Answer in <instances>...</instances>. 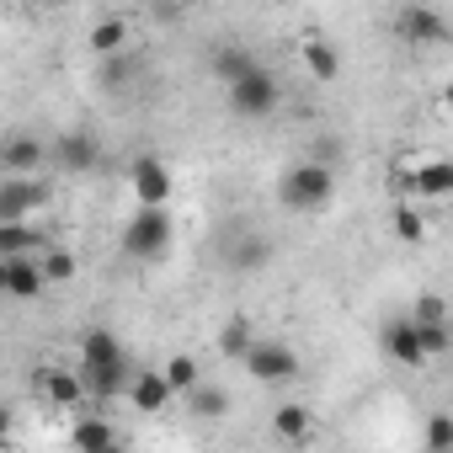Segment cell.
<instances>
[{
	"mask_svg": "<svg viewBox=\"0 0 453 453\" xmlns=\"http://www.w3.org/2000/svg\"><path fill=\"white\" fill-rule=\"evenodd\" d=\"M107 453H123V442H112V448H107Z\"/></svg>",
	"mask_w": 453,
	"mask_h": 453,
	"instance_id": "34",
	"label": "cell"
},
{
	"mask_svg": "<svg viewBox=\"0 0 453 453\" xmlns=\"http://www.w3.org/2000/svg\"><path fill=\"white\" fill-rule=\"evenodd\" d=\"M224 96H230V112L235 118H273L278 112V96H283V86L273 81V70H251V75H241V81H230L224 86Z\"/></svg>",
	"mask_w": 453,
	"mask_h": 453,
	"instance_id": "3",
	"label": "cell"
},
{
	"mask_svg": "<svg viewBox=\"0 0 453 453\" xmlns=\"http://www.w3.org/2000/svg\"><path fill=\"white\" fill-rule=\"evenodd\" d=\"M134 197H139V208H165L171 203V165L155 155H139L134 160Z\"/></svg>",
	"mask_w": 453,
	"mask_h": 453,
	"instance_id": "8",
	"label": "cell"
},
{
	"mask_svg": "<svg viewBox=\"0 0 453 453\" xmlns=\"http://www.w3.org/2000/svg\"><path fill=\"white\" fill-rule=\"evenodd\" d=\"M395 33L405 43H442L448 38V17L437 6H400L395 12Z\"/></svg>",
	"mask_w": 453,
	"mask_h": 453,
	"instance_id": "7",
	"label": "cell"
},
{
	"mask_svg": "<svg viewBox=\"0 0 453 453\" xmlns=\"http://www.w3.org/2000/svg\"><path fill=\"white\" fill-rule=\"evenodd\" d=\"M187 411L197 416V421H224V416H230V395H224V384H197L192 395H187Z\"/></svg>",
	"mask_w": 453,
	"mask_h": 453,
	"instance_id": "22",
	"label": "cell"
},
{
	"mask_svg": "<svg viewBox=\"0 0 453 453\" xmlns=\"http://www.w3.org/2000/svg\"><path fill=\"white\" fill-rule=\"evenodd\" d=\"M70 437H75V448H81V453H107V448L118 442V432H112V421H107V416H81V421L70 426Z\"/></svg>",
	"mask_w": 453,
	"mask_h": 453,
	"instance_id": "21",
	"label": "cell"
},
{
	"mask_svg": "<svg viewBox=\"0 0 453 453\" xmlns=\"http://www.w3.org/2000/svg\"><path fill=\"white\" fill-rule=\"evenodd\" d=\"M246 363V373L257 379V384H294L299 379V352L288 347V342H251V352L241 357Z\"/></svg>",
	"mask_w": 453,
	"mask_h": 453,
	"instance_id": "4",
	"label": "cell"
},
{
	"mask_svg": "<svg viewBox=\"0 0 453 453\" xmlns=\"http://www.w3.org/2000/svg\"><path fill=\"white\" fill-rule=\"evenodd\" d=\"M160 379H165V389H171V395H192V389L203 384V373H197V357H187V352H176V357L160 368Z\"/></svg>",
	"mask_w": 453,
	"mask_h": 453,
	"instance_id": "25",
	"label": "cell"
},
{
	"mask_svg": "<svg viewBox=\"0 0 453 453\" xmlns=\"http://www.w3.org/2000/svg\"><path fill=\"white\" fill-rule=\"evenodd\" d=\"M43 235L33 224H0V262H17V257H38Z\"/></svg>",
	"mask_w": 453,
	"mask_h": 453,
	"instance_id": "19",
	"label": "cell"
},
{
	"mask_svg": "<svg viewBox=\"0 0 453 453\" xmlns=\"http://www.w3.org/2000/svg\"><path fill=\"white\" fill-rule=\"evenodd\" d=\"M411 326H416V320H411ZM416 347H421V357H442V352L453 347L448 320H437V326H416Z\"/></svg>",
	"mask_w": 453,
	"mask_h": 453,
	"instance_id": "28",
	"label": "cell"
},
{
	"mask_svg": "<svg viewBox=\"0 0 453 453\" xmlns=\"http://www.w3.org/2000/svg\"><path fill=\"white\" fill-rule=\"evenodd\" d=\"M0 299H6V262H0Z\"/></svg>",
	"mask_w": 453,
	"mask_h": 453,
	"instance_id": "33",
	"label": "cell"
},
{
	"mask_svg": "<svg viewBox=\"0 0 453 453\" xmlns=\"http://www.w3.org/2000/svg\"><path fill=\"white\" fill-rule=\"evenodd\" d=\"M251 342H257V331H251L246 315H230V320H224V331H219V352L230 357V363H241V357L251 352Z\"/></svg>",
	"mask_w": 453,
	"mask_h": 453,
	"instance_id": "23",
	"label": "cell"
},
{
	"mask_svg": "<svg viewBox=\"0 0 453 453\" xmlns=\"http://www.w3.org/2000/svg\"><path fill=\"white\" fill-rule=\"evenodd\" d=\"M81 384H86V395H96V400H118V395H128L134 368H128V357H118V363H107V368H81Z\"/></svg>",
	"mask_w": 453,
	"mask_h": 453,
	"instance_id": "10",
	"label": "cell"
},
{
	"mask_svg": "<svg viewBox=\"0 0 453 453\" xmlns=\"http://www.w3.org/2000/svg\"><path fill=\"white\" fill-rule=\"evenodd\" d=\"M400 187H405V192H421V197H448V192H453V165H448V160H426L421 171L400 176Z\"/></svg>",
	"mask_w": 453,
	"mask_h": 453,
	"instance_id": "14",
	"label": "cell"
},
{
	"mask_svg": "<svg viewBox=\"0 0 453 453\" xmlns=\"http://www.w3.org/2000/svg\"><path fill=\"white\" fill-rule=\"evenodd\" d=\"M171 241H176L171 213H165V208H139V213L128 219V230H123V257H134V262H160V257L171 251Z\"/></svg>",
	"mask_w": 453,
	"mask_h": 453,
	"instance_id": "2",
	"label": "cell"
},
{
	"mask_svg": "<svg viewBox=\"0 0 453 453\" xmlns=\"http://www.w3.org/2000/svg\"><path fill=\"white\" fill-rule=\"evenodd\" d=\"M421 235H426V219H421V213H416L411 203H400V208H395V241H405V246H416Z\"/></svg>",
	"mask_w": 453,
	"mask_h": 453,
	"instance_id": "29",
	"label": "cell"
},
{
	"mask_svg": "<svg viewBox=\"0 0 453 453\" xmlns=\"http://www.w3.org/2000/svg\"><path fill=\"white\" fill-rule=\"evenodd\" d=\"M257 70V54L246 49V43H219L213 49V75L230 86V81H241V75H251Z\"/></svg>",
	"mask_w": 453,
	"mask_h": 453,
	"instance_id": "18",
	"label": "cell"
},
{
	"mask_svg": "<svg viewBox=\"0 0 453 453\" xmlns=\"http://www.w3.org/2000/svg\"><path fill=\"white\" fill-rule=\"evenodd\" d=\"M426 448H432V453H448V448H453V416H448V411H432V416H426Z\"/></svg>",
	"mask_w": 453,
	"mask_h": 453,
	"instance_id": "30",
	"label": "cell"
},
{
	"mask_svg": "<svg viewBox=\"0 0 453 453\" xmlns=\"http://www.w3.org/2000/svg\"><path fill=\"white\" fill-rule=\"evenodd\" d=\"M128 400H134V411H139V416H160V411L171 405V389H165V379H160V373H134Z\"/></svg>",
	"mask_w": 453,
	"mask_h": 453,
	"instance_id": "17",
	"label": "cell"
},
{
	"mask_svg": "<svg viewBox=\"0 0 453 453\" xmlns=\"http://www.w3.org/2000/svg\"><path fill=\"white\" fill-rule=\"evenodd\" d=\"M43 273H38V257H17L6 262V299H22V304H38L43 299Z\"/></svg>",
	"mask_w": 453,
	"mask_h": 453,
	"instance_id": "11",
	"label": "cell"
},
{
	"mask_svg": "<svg viewBox=\"0 0 453 453\" xmlns=\"http://www.w3.org/2000/svg\"><path fill=\"white\" fill-rule=\"evenodd\" d=\"M43 203H49V187L38 176H0V224H33Z\"/></svg>",
	"mask_w": 453,
	"mask_h": 453,
	"instance_id": "5",
	"label": "cell"
},
{
	"mask_svg": "<svg viewBox=\"0 0 453 453\" xmlns=\"http://www.w3.org/2000/svg\"><path fill=\"white\" fill-rule=\"evenodd\" d=\"M54 165L70 171V176H91V171L102 165V139H96L91 128H65V134L54 139Z\"/></svg>",
	"mask_w": 453,
	"mask_h": 453,
	"instance_id": "6",
	"label": "cell"
},
{
	"mask_svg": "<svg viewBox=\"0 0 453 453\" xmlns=\"http://www.w3.org/2000/svg\"><path fill=\"white\" fill-rule=\"evenodd\" d=\"M273 432H278V442H310L315 437V411L288 400V405L273 411Z\"/></svg>",
	"mask_w": 453,
	"mask_h": 453,
	"instance_id": "15",
	"label": "cell"
},
{
	"mask_svg": "<svg viewBox=\"0 0 453 453\" xmlns=\"http://www.w3.org/2000/svg\"><path fill=\"white\" fill-rule=\"evenodd\" d=\"M123 357V342L112 336V331H86L81 336V368H107V363H118Z\"/></svg>",
	"mask_w": 453,
	"mask_h": 453,
	"instance_id": "20",
	"label": "cell"
},
{
	"mask_svg": "<svg viewBox=\"0 0 453 453\" xmlns=\"http://www.w3.org/2000/svg\"><path fill=\"white\" fill-rule=\"evenodd\" d=\"M278 197H283V208H294V213L326 208V203L336 197V165H331V160H299V165H288L283 181H278Z\"/></svg>",
	"mask_w": 453,
	"mask_h": 453,
	"instance_id": "1",
	"label": "cell"
},
{
	"mask_svg": "<svg viewBox=\"0 0 453 453\" xmlns=\"http://www.w3.org/2000/svg\"><path fill=\"white\" fill-rule=\"evenodd\" d=\"M33 384H38L54 405H81V400H86V384H81V373H70V368H38Z\"/></svg>",
	"mask_w": 453,
	"mask_h": 453,
	"instance_id": "13",
	"label": "cell"
},
{
	"mask_svg": "<svg viewBox=\"0 0 453 453\" xmlns=\"http://www.w3.org/2000/svg\"><path fill=\"white\" fill-rule=\"evenodd\" d=\"M123 49H128V22H123V17H102V22L91 27V54L112 59V54H123Z\"/></svg>",
	"mask_w": 453,
	"mask_h": 453,
	"instance_id": "24",
	"label": "cell"
},
{
	"mask_svg": "<svg viewBox=\"0 0 453 453\" xmlns=\"http://www.w3.org/2000/svg\"><path fill=\"white\" fill-rule=\"evenodd\" d=\"M379 347H384V357L389 363H405V368H416L421 363V347H416V326L400 315V320H389L384 331H379Z\"/></svg>",
	"mask_w": 453,
	"mask_h": 453,
	"instance_id": "12",
	"label": "cell"
},
{
	"mask_svg": "<svg viewBox=\"0 0 453 453\" xmlns=\"http://www.w3.org/2000/svg\"><path fill=\"white\" fill-rule=\"evenodd\" d=\"M405 320H416V326H437V320H448V304H442V294H421V299H416V310H411Z\"/></svg>",
	"mask_w": 453,
	"mask_h": 453,
	"instance_id": "31",
	"label": "cell"
},
{
	"mask_svg": "<svg viewBox=\"0 0 453 453\" xmlns=\"http://www.w3.org/2000/svg\"><path fill=\"white\" fill-rule=\"evenodd\" d=\"M12 426H17V411H12V405H0V442L12 437Z\"/></svg>",
	"mask_w": 453,
	"mask_h": 453,
	"instance_id": "32",
	"label": "cell"
},
{
	"mask_svg": "<svg viewBox=\"0 0 453 453\" xmlns=\"http://www.w3.org/2000/svg\"><path fill=\"white\" fill-rule=\"evenodd\" d=\"M299 54H304V70H310L320 86H331V81L342 75V54H336V43H326V38H304Z\"/></svg>",
	"mask_w": 453,
	"mask_h": 453,
	"instance_id": "16",
	"label": "cell"
},
{
	"mask_svg": "<svg viewBox=\"0 0 453 453\" xmlns=\"http://www.w3.org/2000/svg\"><path fill=\"white\" fill-rule=\"evenodd\" d=\"M49 160V150H43V139L38 134H6V144H0V171L6 176H33L38 165Z\"/></svg>",
	"mask_w": 453,
	"mask_h": 453,
	"instance_id": "9",
	"label": "cell"
},
{
	"mask_svg": "<svg viewBox=\"0 0 453 453\" xmlns=\"http://www.w3.org/2000/svg\"><path fill=\"white\" fill-rule=\"evenodd\" d=\"M38 273H43V283H70L75 278V257L65 246H43L38 251Z\"/></svg>",
	"mask_w": 453,
	"mask_h": 453,
	"instance_id": "27",
	"label": "cell"
},
{
	"mask_svg": "<svg viewBox=\"0 0 453 453\" xmlns=\"http://www.w3.org/2000/svg\"><path fill=\"white\" fill-rule=\"evenodd\" d=\"M267 257H273L267 235H246V241H235V251H230V267H241V273H257V267H267Z\"/></svg>",
	"mask_w": 453,
	"mask_h": 453,
	"instance_id": "26",
	"label": "cell"
}]
</instances>
